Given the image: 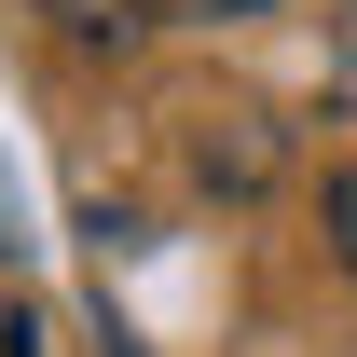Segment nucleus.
I'll return each instance as SVG.
<instances>
[{
    "label": "nucleus",
    "mask_w": 357,
    "mask_h": 357,
    "mask_svg": "<svg viewBox=\"0 0 357 357\" xmlns=\"http://www.w3.org/2000/svg\"><path fill=\"white\" fill-rule=\"evenodd\" d=\"M69 42H151V28H178V0H42Z\"/></svg>",
    "instance_id": "obj_1"
},
{
    "label": "nucleus",
    "mask_w": 357,
    "mask_h": 357,
    "mask_svg": "<svg viewBox=\"0 0 357 357\" xmlns=\"http://www.w3.org/2000/svg\"><path fill=\"white\" fill-rule=\"evenodd\" d=\"M330 261H344V275H357V165H344V178H330Z\"/></svg>",
    "instance_id": "obj_2"
},
{
    "label": "nucleus",
    "mask_w": 357,
    "mask_h": 357,
    "mask_svg": "<svg viewBox=\"0 0 357 357\" xmlns=\"http://www.w3.org/2000/svg\"><path fill=\"white\" fill-rule=\"evenodd\" d=\"M0 357H28V316H0Z\"/></svg>",
    "instance_id": "obj_3"
}]
</instances>
